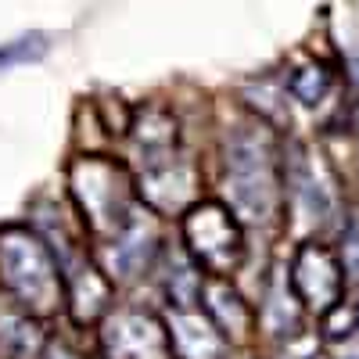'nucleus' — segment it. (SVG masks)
I'll return each mask as SVG.
<instances>
[{
  "mask_svg": "<svg viewBox=\"0 0 359 359\" xmlns=\"http://www.w3.org/2000/svg\"><path fill=\"white\" fill-rule=\"evenodd\" d=\"M62 269L36 233L11 226L0 233V277L4 287L33 313H50L62 302Z\"/></svg>",
  "mask_w": 359,
  "mask_h": 359,
  "instance_id": "obj_1",
  "label": "nucleus"
},
{
  "mask_svg": "<svg viewBox=\"0 0 359 359\" xmlns=\"http://www.w3.org/2000/svg\"><path fill=\"white\" fill-rule=\"evenodd\" d=\"M226 184L233 205L248 212V219L269 216L277 198V169H273V144L255 126H241L226 144Z\"/></svg>",
  "mask_w": 359,
  "mask_h": 359,
  "instance_id": "obj_2",
  "label": "nucleus"
},
{
  "mask_svg": "<svg viewBox=\"0 0 359 359\" xmlns=\"http://www.w3.org/2000/svg\"><path fill=\"white\" fill-rule=\"evenodd\" d=\"M184 241H187L194 262L201 269H208V273H230L245 255L241 230H237L230 208H223L216 201H201L187 212Z\"/></svg>",
  "mask_w": 359,
  "mask_h": 359,
  "instance_id": "obj_3",
  "label": "nucleus"
},
{
  "mask_svg": "<svg viewBox=\"0 0 359 359\" xmlns=\"http://www.w3.org/2000/svg\"><path fill=\"white\" fill-rule=\"evenodd\" d=\"M72 184L76 194L83 198V212L90 216L94 230H123L126 226V180L115 165L101 158H83L72 169Z\"/></svg>",
  "mask_w": 359,
  "mask_h": 359,
  "instance_id": "obj_4",
  "label": "nucleus"
},
{
  "mask_svg": "<svg viewBox=\"0 0 359 359\" xmlns=\"http://www.w3.org/2000/svg\"><path fill=\"white\" fill-rule=\"evenodd\" d=\"M291 284L309 309L331 313L341 298V266L323 245H302L291 266Z\"/></svg>",
  "mask_w": 359,
  "mask_h": 359,
  "instance_id": "obj_5",
  "label": "nucleus"
},
{
  "mask_svg": "<svg viewBox=\"0 0 359 359\" xmlns=\"http://www.w3.org/2000/svg\"><path fill=\"white\" fill-rule=\"evenodd\" d=\"M108 348L115 359H155L165 348V338L151 316L140 313H123L111 320L108 331Z\"/></svg>",
  "mask_w": 359,
  "mask_h": 359,
  "instance_id": "obj_6",
  "label": "nucleus"
},
{
  "mask_svg": "<svg viewBox=\"0 0 359 359\" xmlns=\"http://www.w3.org/2000/svg\"><path fill=\"white\" fill-rule=\"evenodd\" d=\"M169 348L180 359H216L223 352V338L212 323H205L198 313L176 309L169 316Z\"/></svg>",
  "mask_w": 359,
  "mask_h": 359,
  "instance_id": "obj_7",
  "label": "nucleus"
},
{
  "mask_svg": "<svg viewBox=\"0 0 359 359\" xmlns=\"http://www.w3.org/2000/svg\"><path fill=\"white\" fill-rule=\"evenodd\" d=\"M137 144H140L144 155L169 158L172 144H176V123L162 108H151V111L144 115V126H137Z\"/></svg>",
  "mask_w": 359,
  "mask_h": 359,
  "instance_id": "obj_8",
  "label": "nucleus"
},
{
  "mask_svg": "<svg viewBox=\"0 0 359 359\" xmlns=\"http://www.w3.org/2000/svg\"><path fill=\"white\" fill-rule=\"evenodd\" d=\"M287 86H291V94L302 101V104H320L327 94H331L334 72L327 69L323 62H309V65H302V69H294V72H291Z\"/></svg>",
  "mask_w": 359,
  "mask_h": 359,
  "instance_id": "obj_9",
  "label": "nucleus"
},
{
  "mask_svg": "<svg viewBox=\"0 0 359 359\" xmlns=\"http://www.w3.org/2000/svg\"><path fill=\"white\" fill-rule=\"evenodd\" d=\"M47 36L43 33H29V36H18L11 43H0V72L11 69V65H29V62H40L47 54Z\"/></svg>",
  "mask_w": 359,
  "mask_h": 359,
  "instance_id": "obj_10",
  "label": "nucleus"
},
{
  "mask_svg": "<svg viewBox=\"0 0 359 359\" xmlns=\"http://www.w3.org/2000/svg\"><path fill=\"white\" fill-rule=\"evenodd\" d=\"M341 266L348 269V273L359 277V223L345 233V248H341Z\"/></svg>",
  "mask_w": 359,
  "mask_h": 359,
  "instance_id": "obj_11",
  "label": "nucleus"
}]
</instances>
